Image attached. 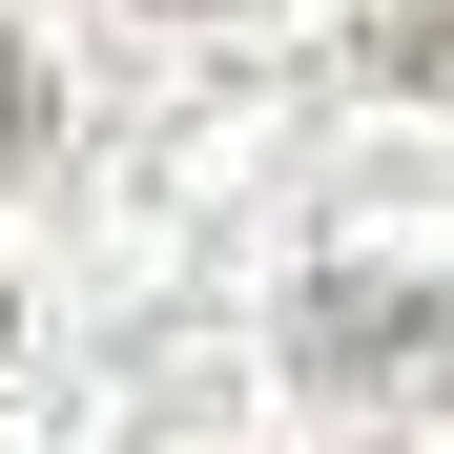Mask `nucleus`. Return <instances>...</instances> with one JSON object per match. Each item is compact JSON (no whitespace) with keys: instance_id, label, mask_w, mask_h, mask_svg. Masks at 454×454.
I'll return each instance as SVG.
<instances>
[{"instance_id":"nucleus-1","label":"nucleus","mask_w":454,"mask_h":454,"mask_svg":"<svg viewBox=\"0 0 454 454\" xmlns=\"http://www.w3.org/2000/svg\"><path fill=\"white\" fill-rule=\"evenodd\" d=\"M289 351H310L331 393H454V289H372V269H331L310 310H289Z\"/></svg>"},{"instance_id":"nucleus-2","label":"nucleus","mask_w":454,"mask_h":454,"mask_svg":"<svg viewBox=\"0 0 454 454\" xmlns=\"http://www.w3.org/2000/svg\"><path fill=\"white\" fill-rule=\"evenodd\" d=\"M0 145H42V83H21V62H0Z\"/></svg>"},{"instance_id":"nucleus-3","label":"nucleus","mask_w":454,"mask_h":454,"mask_svg":"<svg viewBox=\"0 0 454 454\" xmlns=\"http://www.w3.org/2000/svg\"><path fill=\"white\" fill-rule=\"evenodd\" d=\"M393 62H454V0H434V21H393Z\"/></svg>"}]
</instances>
